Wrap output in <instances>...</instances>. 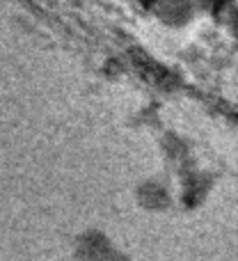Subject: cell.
Instances as JSON below:
<instances>
[{
    "label": "cell",
    "mask_w": 238,
    "mask_h": 261,
    "mask_svg": "<svg viewBox=\"0 0 238 261\" xmlns=\"http://www.w3.org/2000/svg\"><path fill=\"white\" fill-rule=\"evenodd\" d=\"M76 257L81 261H126L124 254L99 231H87L78 239Z\"/></svg>",
    "instance_id": "obj_1"
}]
</instances>
